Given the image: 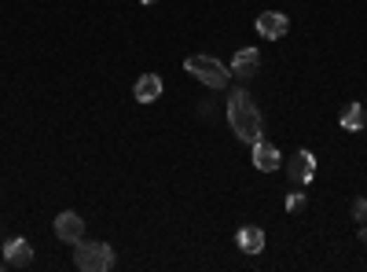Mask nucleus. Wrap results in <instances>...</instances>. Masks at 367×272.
Listing matches in <instances>:
<instances>
[{
    "instance_id": "423d86ee",
    "label": "nucleus",
    "mask_w": 367,
    "mask_h": 272,
    "mask_svg": "<svg viewBox=\"0 0 367 272\" xmlns=\"http://www.w3.org/2000/svg\"><path fill=\"white\" fill-rule=\"evenodd\" d=\"M286 30H291V19H286L283 11H265L261 19H258V34H261L265 41H279V37H286Z\"/></svg>"
},
{
    "instance_id": "7ed1b4c3",
    "label": "nucleus",
    "mask_w": 367,
    "mask_h": 272,
    "mask_svg": "<svg viewBox=\"0 0 367 272\" xmlns=\"http://www.w3.org/2000/svg\"><path fill=\"white\" fill-rule=\"evenodd\" d=\"M74 265L81 272H110V268H114V247L77 239V243H74Z\"/></svg>"
},
{
    "instance_id": "1a4fd4ad",
    "label": "nucleus",
    "mask_w": 367,
    "mask_h": 272,
    "mask_svg": "<svg viewBox=\"0 0 367 272\" xmlns=\"http://www.w3.org/2000/svg\"><path fill=\"white\" fill-rule=\"evenodd\" d=\"M253 166H258L261 173L279 169V166H283V155H279L276 143H268V140H258V143H253Z\"/></svg>"
},
{
    "instance_id": "f8f14e48",
    "label": "nucleus",
    "mask_w": 367,
    "mask_h": 272,
    "mask_svg": "<svg viewBox=\"0 0 367 272\" xmlns=\"http://www.w3.org/2000/svg\"><path fill=\"white\" fill-rule=\"evenodd\" d=\"M338 125H342L345 133H360L363 125H367V110L360 103H345L342 115H338Z\"/></svg>"
},
{
    "instance_id": "ddd939ff",
    "label": "nucleus",
    "mask_w": 367,
    "mask_h": 272,
    "mask_svg": "<svg viewBox=\"0 0 367 272\" xmlns=\"http://www.w3.org/2000/svg\"><path fill=\"white\" fill-rule=\"evenodd\" d=\"M353 217H356V225H367V199L353 202Z\"/></svg>"
},
{
    "instance_id": "f257e3e1",
    "label": "nucleus",
    "mask_w": 367,
    "mask_h": 272,
    "mask_svg": "<svg viewBox=\"0 0 367 272\" xmlns=\"http://www.w3.org/2000/svg\"><path fill=\"white\" fill-rule=\"evenodd\" d=\"M228 122H232L235 136L243 140V143H250V148H253V143L261 140V133H265L261 110L253 107V96H250L246 89H239V92L228 96Z\"/></svg>"
},
{
    "instance_id": "f03ea898",
    "label": "nucleus",
    "mask_w": 367,
    "mask_h": 272,
    "mask_svg": "<svg viewBox=\"0 0 367 272\" xmlns=\"http://www.w3.org/2000/svg\"><path fill=\"white\" fill-rule=\"evenodd\" d=\"M184 70L195 74L199 82L210 85V89H228V82H232V70L220 59H213V56H187L184 59Z\"/></svg>"
},
{
    "instance_id": "6e6552de",
    "label": "nucleus",
    "mask_w": 367,
    "mask_h": 272,
    "mask_svg": "<svg viewBox=\"0 0 367 272\" xmlns=\"http://www.w3.org/2000/svg\"><path fill=\"white\" fill-rule=\"evenodd\" d=\"M228 70H232L235 77H253V74L261 70V52H258V48H239Z\"/></svg>"
},
{
    "instance_id": "4468645a",
    "label": "nucleus",
    "mask_w": 367,
    "mask_h": 272,
    "mask_svg": "<svg viewBox=\"0 0 367 272\" xmlns=\"http://www.w3.org/2000/svg\"><path fill=\"white\" fill-rule=\"evenodd\" d=\"M301 206H305V195H301V191H291V195H286V210H301Z\"/></svg>"
},
{
    "instance_id": "0eeeda50",
    "label": "nucleus",
    "mask_w": 367,
    "mask_h": 272,
    "mask_svg": "<svg viewBox=\"0 0 367 272\" xmlns=\"http://www.w3.org/2000/svg\"><path fill=\"white\" fill-rule=\"evenodd\" d=\"M4 265L11 268H29L34 265V247L26 243V239H11V243H4Z\"/></svg>"
},
{
    "instance_id": "9d476101",
    "label": "nucleus",
    "mask_w": 367,
    "mask_h": 272,
    "mask_svg": "<svg viewBox=\"0 0 367 272\" xmlns=\"http://www.w3.org/2000/svg\"><path fill=\"white\" fill-rule=\"evenodd\" d=\"M158 96H162V77H158V74L136 77V85H133V100L136 103H154Z\"/></svg>"
},
{
    "instance_id": "20e7f679",
    "label": "nucleus",
    "mask_w": 367,
    "mask_h": 272,
    "mask_svg": "<svg viewBox=\"0 0 367 272\" xmlns=\"http://www.w3.org/2000/svg\"><path fill=\"white\" fill-rule=\"evenodd\" d=\"M286 177H291L294 188H305L316 177V155L312 151H298L291 162H286Z\"/></svg>"
},
{
    "instance_id": "39448f33",
    "label": "nucleus",
    "mask_w": 367,
    "mask_h": 272,
    "mask_svg": "<svg viewBox=\"0 0 367 272\" xmlns=\"http://www.w3.org/2000/svg\"><path fill=\"white\" fill-rule=\"evenodd\" d=\"M55 235L62 239V243H77V239H85V217H77L74 210H62L55 217Z\"/></svg>"
},
{
    "instance_id": "2eb2a0df",
    "label": "nucleus",
    "mask_w": 367,
    "mask_h": 272,
    "mask_svg": "<svg viewBox=\"0 0 367 272\" xmlns=\"http://www.w3.org/2000/svg\"><path fill=\"white\" fill-rule=\"evenodd\" d=\"M360 243H367V225H360Z\"/></svg>"
},
{
    "instance_id": "dca6fc26",
    "label": "nucleus",
    "mask_w": 367,
    "mask_h": 272,
    "mask_svg": "<svg viewBox=\"0 0 367 272\" xmlns=\"http://www.w3.org/2000/svg\"><path fill=\"white\" fill-rule=\"evenodd\" d=\"M140 4H154V0H140Z\"/></svg>"
},
{
    "instance_id": "9b49d317",
    "label": "nucleus",
    "mask_w": 367,
    "mask_h": 272,
    "mask_svg": "<svg viewBox=\"0 0 367 272\" xmlns=\"http://www.w3.org/2000/svg\"><path fill=\"white\" fill-rule=\"evenodd\" d=\"M235 243H239V250H243V254H261L265 250V232L258 225H246V228H239Z\"/></svg>"
}]
</instances>
